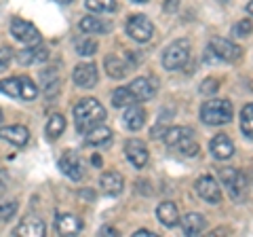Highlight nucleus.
I'll list each match as a JSON object with an SVG mask.
<instances>
[{"label": "nucleus", "instance_id": "obj_32", "mask_svg": "<svg viewBox=\"0 0 253 237\" xmlns=\"http://www.w3.org/2000/svg\"><path fill=\"white\" fill-rule=\"evenodd\" d=\"M19 203L17 201H0V220H9L11 216H15Z\"/></svg>", "mask_w": 253, "mask_h": 237}, {"label": "nucleus", "instance_id": "obj_29", "mask_svg": "<svg viewBox=\"0 0 253 237\" xmlns=\"http://www.w3.org/2000/svg\"><path fill=\"white\" fill-rule=\"evenodd\" d=\"M84 6L91 13H112L116 11V0H84Z\"/></svg>", "mask_w": 253, "mask_h": 237}, {"label": "nucleus", "instance_id": "obj_21", "mask_svg": "<svg viewBox=\"0 0 253 237\" xmlns=\"http://www.w3.org/2000/svg\"><path fill=\"white\" fill-rule=\"evenodd\" d=\"M144 123H146V110L141 108V106H135V104H131V106H126V113H125V125L129 127L131 131H137L144 127Z\"/></svg>", "mask_w": 253, "mask_h": 237}, {"label": "nucleus", "instance_id": "obj_1", "mask_svg": "<svg viewBox=\"0 0 253 237\" xmlns=\"http://www.w3.org/2000/svg\"><path fill=\"white\" fill-rule=\"evenodd\" d=\"M106 121V108L93 98H84L74 106V123L81 133H86L89 129L97 127Z\"/></svg>", "mask_w": 253, "mask_h": 237}, {"label": "nucleus", "instance_id": "obj_30", "mask_svg": "<svg viewBox=\"0 0 253 237\" xmlns=\"http://www.w3.org/2000/svg\"><path fill=\"white\" fill-rule=\"evenodd\" d=\"M241 129L245 136L253 138V104H247L241 110Z\"/></svg>", "mask_w": 253, "mask_h": 237}, {"label": "nucleus", "instance_id": "obj_13", "mask_svg": "<svg viewBox=\"0 0 253 237\" xmlns=\"http://www.w3.org/2000/svg\"><path fill=\"white\" fill-rule=\"evenodd\" d=\"M129 89H131L133 96H135L137 102H148V100H152V98L156 96L158 85H156L154 78L141 76V78H135V81L129 85Z\"/></svg>", "mask_w": 253, "mask_h": 237}, {"label": "nucleus", "instance_id": "obj_16", "mask_svg": "<svg viewBox=\"0 0 253 237\" xmlns=\"http://www.w3.org/2000/svg\"><path fill=\"white\" fill-rule=\"evenodd\" d=\"M44 223L38 216H28V218H23L21 223L15 227V235H19V237H23V235H28V237H41V235H44Z\"/></svg>", "mask_w": 253, "mask_h": 237}, {"label": "nucleus", "instance_id": "obj_23", "mask_svg": "<svg viewBox=\"0 0 253 237\" xmlns=\"http://www.w3.org/2000/svg\"><path fill=\"white\" fill-rule=\"evenodd\" d=\"M46 49L42 45H34V47H30V49H23L21 53H17V61L21 66H30V64H34V61H44L46 59Z\"/></svg>", "mask_w": 253, "mask_h": 237}, {"label": "nucleus", "instance_id": "obj_22", "mask_svg": "<svg viewBox=\"0 0 253 237\" xmlns=\"http://www.w3.org/2000/svg\"><path fill=\"white\" fill-rule=\"evenodd\" d=\"M110 140H112V129L104 127V125H97V127H93L84 133V142L89 146H104Z\"/></svg>", "mask_w": 253, "mask_h": 237}, {"label": "nucleus", "instance_id": "obj_36", "mask_svg": "<svg viewBox=\"0 0 253 237\" xmlns=\"http://www.w3.org/2000/svg\"><path fill=\"white\" fill-rule=\"evenodd\" d=\"M133 237H154L152 231H148V229H139V231H135V235Z\"/></svg>", "mask_w": 253, "mask_h": 237}, {"label": "nucleus", "instance_id": "obj_2", "mask_svg": "<svg viewBox=\"0 0 253 237\" xmlns=\"http://www.w3.org/2000/svg\"><path fill=\"white\" fill-rule=\"evenodd\" d=\"M165 144L169 148H173L175 153L184 155V157H194L199 153V144L192 136V129L188 127H171L165 131Z\"/></svg>", "mask_w": 253, "mask_h": 237}, {"label": "nucleus", "instance_id": "obj_44", "mask_svg": "<svg viewBox=\"0 0 253 237\" xmlns=\"http://www.w3.org/2000/svg\"><path fill=\"white\" fill-rule=\"evenodd\" d=\"M133 2H148V0H133Z\"/></svg>", "mask_w": 253, "mask_h": 237}, {"label": "nucleus", "instance_id": "obj_4", "mask_svg": "<svg viewBox=\"0 0 253 237\" xmlns=\"http://www.w3.org/2000/svg\"><path fill=\"white\" fill-rule=\"evenodd\" d=\"M0 91L6 93L11 98H19V100H34L38 96V87L30 81V78L23 76H13V78H4L0 81Z\"/></svg>", "mask_w": 253, "mask_h": 237}, {"label": "nucleus", "instance_id": "obj_10", "mask_svg": "<svg viewBox=\"0 0 253 237\" xmlns=\"http://www.w3.org/2000/svg\"><path fill=\"white\" fill-rule=\"evenodd\" d=\"M59 170L66 174V176L70 180H83L84 176V170H83V161H81V157H78L74 151H66L61 157H59Z\"/></svg>", "mask_w": 253, "mask_h": 237}, {"label": "nucleus", "instance_id": "obj_42", "mask_svg": "<svg viewBox=\"0 0 253 237\" xmlns=\"http://www.w3.org/2000/svg\"><path fill=\"white\" fill-rule=\"evenodd\" d=\"M247 13H249V15H253V0H251V2L247 4Z\"/></svg>", "mask_w": 253, "mask_h": 237}, {"label": "nucleus", "instance_id": "obj_37", "mask_svg": "<svg viewBox=\"0 0 253 237\" xmlns=\"http://www.w3.org/2000/svg\"><path fill=\"white\" fill-rule=\"evenodd\" d=\"M99 233H101V235H118V231H116L114 227H104Z\"/></svg>", "mask_w": 253, "mask_h": 237}, {"label": "nucleus", "instance_id": "obj_19", "mask_svg": "<svg viewBox=\"0 0 253 237\" xmlns=\"http://www.w3.org/2000/svg\"><path fill=\"white\" fill-rule=\"evenodd\" d=\"M99 184H101V191H104L106 195H118V193H123V188H125V180L118 172L110 170V172L101 174Z\"/></svg>", "mask_w": 253, "mask_h": 237}, {"label": "nucleus", "instance_id": "obj_11", "mask_svg": "<svg viewBox=\"0 0 253 237\" xmlns=\"http://www.w3.org/2000/svg\"><path fill=\"white\" fill-rule=\"evenodd\" d=\"M196 193L199 197H203L207 203H219L221 201V191H219V184L215 182V178L213 176H201L196 180Z\"/></svg>", "mask_w": 253, "mask_h": 237}, {"label": "nucleus", "instance_id": "obj_40", "mask_svg": "<svg viewBox=\"0 0 253 237\" xmlns=\"http://www.w3.org/2000/svg\"><path fill=\"white\" fill-rule=\"evenodd\" d=\"M93 163H95V165H97V168H99V165H101V159H99V155H95V157H93Z\"/></svg>", "mask_w": 253, "mask_h": 237}, {"label": "nucleus", "instance_id": "obj_41", "mask_svg": "<svg viewBox=\"0 0 253 237\" xmlns=\"http://www.w3.org/2000/svg\"><path fill=\"white\" fill-rule=\"evenodd\" d=\"M173 6H175V0H169V2H167V11H171Z\"/></svg>", "mask_w": 253, "mask_h": 237}, {"label": "nucleus", "instance_id": "obj_9", "mask_svg": "<svg viewBox=\"0 0 253 237\" xmlns=\"http://www.w3.org/2000/svg\"><path fill=\"white\" fill-rule=\"evenodd\" d=\"M209 51L213 55H217L219 59H224V61H236L243 55V49L239 45H234L230 41H226V38H211V43H209Z\"/></svg>", "mask_w": 253, "mask_h": 237}, {"label": "nucleus", "instance_id": "obj_33", "mask_svg": "<svg viewBox=\"0 0 253 237\" xmlns=\"http://www.w3.org/2000/svg\"><path fill=\"white\" fill-rule=\"evenodd\" d=\"M251 30H253V23H251L249 19H241L239 23H234L232 34H234V36H249Z\"/></svg>", "mask_w": 253, "mask_h": 237}, {"label": "nucleus", "instance_id": "obj_45", "mask_svg": "<svg viewBox=\"0 0 253 237\" xmlns=\"http://www.w3.org/2000/svg\"><path fill=\"white\" fill-rule=\"evenodd\" d=\"M0 121H2V110H0Z\"/></svg>", "mask_w": 253, "mask_h": 237}, {"label": "nucleus", "instance_id": "obj_3", "mask_svg": "<svg viewBox=\"0 0 253 237\" xmlns=\"http://www.w3.org/2000/svg\"><path fill=\"white\" fill-rule=\"evenodd\" d=\"M232 104L228 100H207L201 106V118L207 125H226L232 121Z\"/></svg>", "mask_w": 253, "mask_h": 237}, {"label": "nucleus", "instance_id": "obj_20", "mask_svg": "<svg viewBox=\"0 0 253 237\" xmlns=\"http://www.w3.org/2000/svg\"><path fill=\"white\" fill-rule=\"evenodd\" d=\"M156 216H158V220H161L165 227H175L177 220H179L177 205L173 203V201H163V203L156 208Z\"/></svg>", "mask_w": 253, "mask_h": 237}, {"label": "nucleus", "instance_id": "obj_8", "mask_svg": "<svg viewBox=\"0 0 253 237\" xmlns=\"http://www.w3.org/2000/svg\"><path fill=\"white\" fill-rule=\"evenodd\" d=\"M11 34L17 38L19 43H23L26 47H34V45H41V32H38V28L34 26L32 21H26V19H19L15 17L11 21Z\"/></svg>", "mask_w": 253, "mask_h": 237}, {"label": "nucleus", "instance_id": "obj_15", "mask_svg": "<svg viewBox=\"0 0 253 237\" xmlns=\"http://www.w3.org/2000/svg\"><path fill=\"white\" fill-rule=\"evenodd\" d=\"M72 78L78 87H83V89H89V87L97 85V68L95 64H78L72 72Z\"/></svg>", "mask_w": 253, "mask_h": 237}, {"label": "nucleus", "instance_id": "obj_14", "mask_svg": "<svg viewBox=\"0 0 253 237\" xmlns=\"http://www.w3.org/2000/svg\"><path fill=\"white\" fill-rule=\"evenodd\" d=\"M209 151H211V155L215 157V159L226 161V159H230V157L234 155V142L228 136H224V133H217V136L209 142Z\"/></svg>", "mask_w": 253, "mask_h": 237}, {"label": "nucleus", "instance_id": "obj_17", "mask_svg": "<svg viewBox=\"0 0 253 237\" xmlns=\"http://www.w3.org/2000/svg\"><path fill=\"white\" fill-rule=\"evenodd\" d=\"M0 140H6L15 146H26L30 140V131L23 125H9V127H0Z\"/></svg>", "mask_w": 253, "mask_h": 237}, {"label": "nucleus", "instance_id": "obj_24", "mask_svg": "<svg viewBox=\"0 0 253 237\" xmlns=\"http://www.w3.org/2000/svg\"><path fill=\"white\" fill-rule=\"evenodd\" d=\"M205 227H207V220H205L203 214H196V212L181 218V231H184V235H199Z\"/></svg>", "mask_w": 253, "mask_h": 237}, {"label": "nucleus", "instance_id": "obj_7", "mask_svg": "<svg viewBox=\"0 0 253 237\" xmlns=\"http://www.w3.org/2000/svg\"><path fill=\"white\" fill-rule=\"evenodd\" d=\"M126 34H129L133 41L137 43H148L150 38L154 34V23L150 21L146 15H131L129 19H126Z\"/></svg>", "mask_w": 253, "mask_h": 237}, {"label": "nucleus", "instance_id": "obj_25", "mask_svg": "<svg viewBox=\"0 0 253 237\" xmlns=\"http://www.w3.org/2000/svg\"><path fill=\"white\" fill-rule=\"evenodd\" d=\"M104 64H106V72L112 78H125L126 72H129V64L123 58H118V55H108Z\"/></svg>", "mask_w": 253, "mask_h": 237}, {"label": "nucleus", "instance_id": "obj_18", "mask_svg": "<svg viewBox=\"0 0 253 237\" xmlns=\"http://www.w3.org/2000/svg\"><path fill=\"white\" fill-rule=\"evenodd\" d=\"M55 231L59 235H76L83 231V220L74 214H61L55 220Z\"/></svg>", "mask_w": 253, "mask_h": 237}, {"label": "nucleus", "instance_id": "obj_38", "mask_svg": "<svg viewBox=\"0 0 253 237\" xmlns=\"http://www.w3.org/2000/svg\"><path fill=\"white\" fill-rule=\"evenodd\" d=\"M81 195H83V197H89V199H95V193H93V191H83Z\"/></svg>", "mask_w": 253, "mask_h": 237}, {"label": "nucleus", "instance_id": "obj_31", "mask_svg": "<svg viewBox=\"0 0 253 237\" xmlns=\"http://www.w3.org/2000/svg\"><path fill=\"white\" fill-rule=\"evenodd\" d=\"M97 51V43L93 41V38H81V41L76 43V53L78 55H84V58H89Z\"/></svg>", "mask_w": 253, "mask_h": 237}, {"label": "nucleus", "instance_id": "obj_35", "mask_svg": "<svg viewBox=\"0 0 253 237\" xmlns=\"http://www.w3.org/2000/svg\"><path fill=\"white\" fill-rule=\"evenodd\" d=\"M9 61H11V51L0 47V70H4L6 66H9Z\"/></svg>", "mask_w": 253, "mask_h": 237}, {"label": "nucleus", "instance_id": "obj_39", "mask_svg": "<svg viewBox=\"0 0 253 237\" xmlns=\"http://www.w3.org/2000/svg\"><path fill=\"white\" fill-rule=\"evenodd\" d=\"M4 180H6V174H4V172H0V188H2V186H4V184H2V182H4Z\"/></svg>", "mask_w": 253, "mask_h": 237}, {"label": "nucleus", "instance_id": "obj_26", "mask_svg": "<svg viewBox=\"0 0 253 237\" xmlns=\"http://www.w3.org/2000/svg\"><path fill=\"white\" fill-rule=\"evenodd\" d=\"M78 26H81V32H86V34H106L108 32V23L101 21L99 17H95V15L83 17Z\"/></svg>", "mask_w": 253, "mask_h": 237}, {"label": "nucleus", "instance_id": "obj_28", "mask_svg": "<svg viewBox=\"0 0 253 237\" xmlns=\"http://www.w3.org/2000/svg\"><path fill=\"white\" fill-rule=\"evenodd\" d=\"M135 96L131 93L129 87H118V89L112 93V104L116 108H126V106H131V104H135Z\"/></svg>", "mask_w": 253, "mask_h": 237}, {"label": "nucleus", "instance_id": "obj_34", "mask_svg": "<svg viewBox=\"0 0 253 237\" xmlns=\"http://www.w3.org/2000/svg\"><path fill=\"white\" fill-rule=\"evenodd\" d=\"M219 89V81L217 78H207L203 85H201V93H205V96H211V93H215Z\"/></svg>", "mask_w": 253, "mask_h": 237}, {"label": "nucleus", "instance_id": "obj_27", "mask_svg": "<svg viewBox=\"0 0 253 237\" xmlns=\"http://www.w3.org/2000/svg\"><path fill=\"white\" fill-rule=\"evenodd\" d=\"M63 129H66V117H63L61 113H55L49 117V123H46V136H49L51 140H57Z\"/></svg>", "mask_w": 253, "mask_h": 237}, {"label": "nucleus", "instance_id": "obj_43", "mask_svg": "<svg viewBox=\"0 0 253 237\" xmlns=\"http://www.w3.org/2000/svg\"><path fill=\"white\" fill-rule=\"evenodd\" d=\"M55 2H59V4H68V2H72V0H55Z\"/></svg>", "mask_w": 253, "mask_h": 237}, {"label": "nucleus", "instance_id": "obj_12", "mask_svg": "<svg viewBox=\"0 0 253 237\" xmlns=\"http://www.w3.org/2000/svg\"><path fill=\"white\" fill-rule=\"evenodd\" d=\"M125 155H126V159L131 161L133 168H137V170L144 168V165L148 163V157H150L148 146L141 140H135V138L125 144Z\"/></svg>", "mask_w": 253, "mask_h": 237}, {"label": "nucleus", "instance_id": "obj_6", "mask_svg": "<svg viewBox=\"0 0 253 237\" xmlns=\"http://www.w3.org/2000/svg\"><path fill=\"white\" fill-rule=\"evenodd\" d=\"M219 178H221V184L228 188V193L234 201H243L245 199V193H247V180H245L243 172L234 170V168H224L219 170Z\"/></svg>", "mask_w": 253, "mask_h": 237}, {"label": "nucleus", "instance_id": "obj_5", "mask_svg": "<svg viewBox=\"0 0 253 237\" xmlns=\"http://www.w3.org/2000/svg\"><path fill=\"white\" fill-rule=\"evenodd\" d=\"M190 59V43L188 41H175L171 43L163 53V66L167 70H179L188 64Z\"/></svg>", "mask_w": 253, "mask_h": 237}]
</instances>
